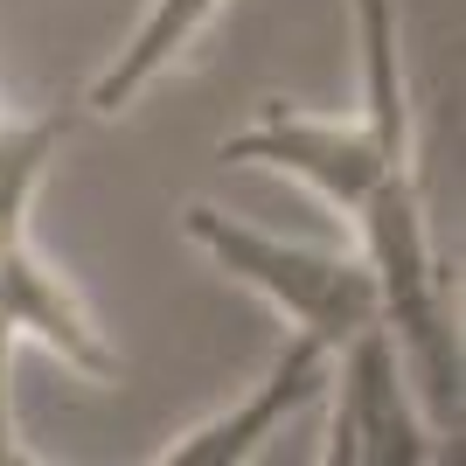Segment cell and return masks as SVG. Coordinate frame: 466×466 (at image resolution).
Returning <instances> with one entry per match:
<instances>
[{
	"mask_svg": "<svg viewBox=\"0 0 466 466\" xmlns=\"http://www.w3.org/2000/svg\"><path fill=\"white\" fill-rule=\"evenodd\" d=\"M181 237L209 258L216 272H230L244 292H258L279 320L299 334H320L328 349H341L355 328L383 320L376 313V279L362 251H320V244H286V237L258 230L244 216L216 209V202H188L181 209Z\"/></svg>",
	"mask_w": 466,
	"mask_h": 466,
	"instance_id": "cell-1",
	"label": "cell"
},
{
	"mask_svg": "<svg viewBox=\"0 0 466 466\" xmlns=\"http://www.w3.org/2000/svg\"><path fill=\"white\" fill-rule=\"evenodd\" d=\"M328 390H334V418H328V452H320L328 466H431L446 452H460L425 418L383 320L355 328L334 349Z\"/></svg>",
	"mask_w": 466,
	"mask_h": 466,
	"instance_id": "cell-2",
	"label": "cell"
},
{
	"mask_svg": "<svg viewBox=\"0 0 466 466\" xmlns=\"http://www.w3.org/2000/svg\"><path fill=\"white\" fill-rule=\"evenodd\" d=\"M216 160H230V167H279V175L307 181L334 216H355L383 175L418 167V154H390L362 112H349V118L307 112V105H286V97H265L251 126L216 139Z\"/></svg>",
	"mask_w": 466,
	"mask_h": 466,
	"instance_id": "cell-3",
	"label": "cell"
},
{
	"mask_svg": "<svg viewBox=\"0 0 466 466\" xmlns=\"http://www.w3.org/2000/svg\"><path fill=\"white\" fill-rule=\"evenodd\" d=\"M328 370H334V349L320 341V334H286V349L272 355V370L258 376L237 404H223L216 418H202V425H188L181 439H167V446L154 452V466H244L265 452V439H272L279 425H286L292 410H307L320 390H328Z\"/></svg>",
	"mask_w": 466,
	"mask_h": 466,
	"instance_id": "cell-4",
	"label": "cell"
},
{
	"mask_svg": "<svg viewBox=\"0 0 466 466\" xmlns=\"http://www.w3.org/2000/svg\"><path fill=\"white\" fill-rule=\"evenodd\" d=\"M0 320H7V334H28V341H42L49 355H63L77 376H91V383H118L126 376V355L112 349V334L91 320V307H84V292L70 286L63 272H49V258L35 251V237L21 230L0 244Z\"/></svg>",
	"mask_w": 466,
	"mask_h": 466,
	"instance_id": "cell-5",
	"label": "cell"
},
{
	"mask_svg": "<svg viewBox=\"0 0 466 466\" xmlns=\"http://www.w3.org/2000/svg\"><path fill=\"white\" fill-rule=\"evenodd\" d=\"M223 7H230V0H154V7L139 15V28L126 35V49H118V56L91 77L84 105H91L97 118H126L139 97L154 91L181 56H188L195 42L209 35V21L223 15Z\"/></svg>",
	"mask_w": 466,
	"mask_h": 466,
	"instance_id": "cell-6",
	"label": "cell"
}]
</instances>
